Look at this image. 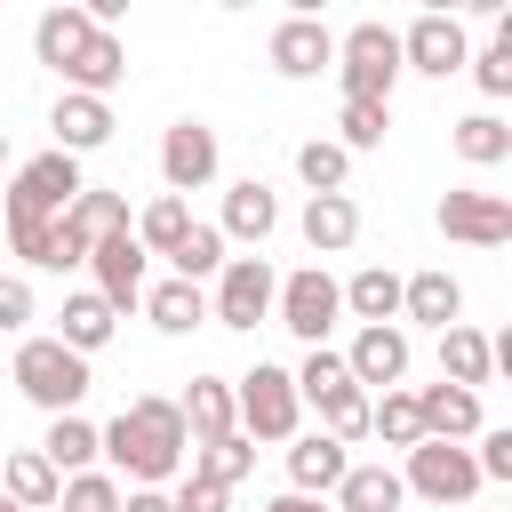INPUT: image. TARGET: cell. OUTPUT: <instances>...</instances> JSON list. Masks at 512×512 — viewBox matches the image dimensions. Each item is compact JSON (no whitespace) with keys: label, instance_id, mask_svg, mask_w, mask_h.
<instances>
[{"label":"cell","instance_id":"cell-1","mask_svg":"<svg viewBox=\"0 0 512 512\" xmlns=\"http://www.w3.org/2000/svg\"><path fill=\"white\" fill-rule=\"evenodd\" d=\"M96 456H104V464H112V480H128V488L184 480V456H192V440H184V416H176V400H160V392L128 400L112 424H96Z\"/></svg>","mask_w":512,"mask_h":512},{"label":"cell","instance_id":"cell-2","mask_svg":"<svg viewBox=\"0 0 512 512\" xmlns=\"http://www.w3.org/2000/svg\"><path fill=\"white\" fill-rule=\"evenodd\" d=\"M336 80H344V104H384L392 112V88H400V32L392 24H352L344 40H336V64H328Z\"/></svg>","mask_w":512,"mask_h":512},{"label":"cell","instance_id":"cell-3","mask_svg":"<svg viewBox=\"0 0 512 512\" xmlns=\"http://www.w3.org/2000/svg\"><path fill=\"white\" fill-rule=\"evenodd\" d=\"M88 384H96L88 360L64 352L56 336H24V344H16V392H24L32 408H48V416H80Z\"/></svg>","mask_w":512,"mask_h":512},{"label":"cell","instance_id":"cell-4","mask_svg":"<svg viewBox=\"0 0 512 512\" xmlns=\"http://www.w3.org/2000/svg\"><path fill=\"white\" fill-rule=\"evenodd\" d=\"M88 192V176H80V160L72 152H40V160H24L16 176H8V192H0V216H40V224H56L72 200Z\"/></svg>","mask_w":512,"mask_h":512},{"label":"cell","instance_id":"cell-5","mask_svg":"<svg viewBox=\"0 0 512 512\" xmlns=\"http://www.w3.org/2000/svg\"><path fill=\"white\" fill-rule=\"evenodd\" d=\"M232 416H240V432H248V440H296V424H304L296 376H288V368H272V360H256V368L232 384Z\"/></svg>","mask_w":512,"mask_h":512},{"label":"cell","instance_id":"cell-6","mask_svg":"<svg viewBox=\"0 0 512 512\" xmlns=\"http://www.w3.org/2000/svg\"><path fill=\"white\" fill-rule=\"evenodd\" d=\"M272 296H280V272H272L264 256H224L216 296H208V320L248 336V328H264V320H272Z\"/></svg>","mask_w":512,"mask_h":512},{"label":"cell","instance_id":"cell-7","mask_svg":"<svg viewBox=\"0 0 512 512\" xmlns=\"http://www.w3.org/2000/svg\"><path fill=\"white\" fill-rule=\"evenodd\" d=\"M400 488L408 496H424V504H472L480 496V472H472V448H456V440H416L408 448V464H400Z\"/></svg>","mask_w":512,"mask_h":512},{"label":"cell","instance_id":"cell-8","mask_svg":"<svg viewBox=\"0 0 512 512\" xmlns=\"http://www.w3.org/2000/svg\"><path fill=\"white\" fill-rule=\"evenodd\" d=\"M336 312H344V288H336V280H328L320 264L288 272V280H280V296H272V320H280L288 336H304V352H312V344H328Z\"/></svg>","mask_w":512,"mask_h":512},{"label":"cell","instance_id":"cell-9","mask_svg":"<svg viewBox=\"0 0 512 512\" xmlns=\"http://www.w3.org/2000/svg\"><path fill=\"white\" fill-rule=\"evenodd\" d=\"M472 64V40H464V24L456 16H440V8H424L408 32H400V72H424V80H448V72H464Z\"/></svg>","mask_w":512,"mask_h":512},{"label":"cell","instance_id":"cell-10","mask_svg":"<svg viewBox=\"0 0 512 512\" xmlns=\"http://www.w3.org/2000/svg\"><path fill=\"white\" fill-rule=\"evenodd\" d=\"M216 160H224V152H216V128H208V120H176V128L160 136V184H168L176 200H184V192H208V184H216Z\"/></svg>","mask_w":512,"mask_h":512},{"label":"cell","instance_id":"cell-11","mask_svg":"<svg viewBox=\"0 0 512 512\" xmlns=\"http://www.w3.org/2000/svg\"><path fill=\"white\" fill-rule=\"evenodd\" d=\"M440 232L464 240V248H504L512 240V200L504 192H440Z\"/></svg>","mask_w":512,"mask_h":512},{"label":"cell","instance_id":"cell-12","mask_svg":"<svg viewBox=\"0 0 512 512\" xmlns=\"http://www.w3.org/2000/svg\"><path fill=\"white\" fill-rule=\"evenodd\" d=\"M344 376L360 392H400V376H408V328H352Z\"/></svg>","mask_w":512,"mask_h":512},{"label":"cell","instance_id":"cell-13","mask_svg":"<svg viewBox=\"0 0 512 512\" xmlns=\"http://www.w3.org/2000/svg\"><path fill=\"white\" fill-rule=\"evenodd\" d=\"M144 264H152V256L136 248V232H112V240H96V248H88V272H96V296H104L112 312H128V304H144V288H152V280H144Z\"/></svg>","mask_w":512,"mask_h":512},{"label":"cell","instance_id":"cell-14","mask_svg":"<svg viewBox=\"0 0 512 512\" xmlns=\"http://www.w3.org/2000/svg\"><path fill=\"white\" fill-rule=\"evenodd\" d=\"M272 72L280 80H312V72H328L336 64V32L320 24V16H288V24H272Z\"/></svg>","mask_w":512,"mask_h":512},{"label":"cell","instance_id":"cell-15","mask_svg":"<svg viewBox=\"0 0 512 512\" xmlns=\"http://www.w3.org/2000/svg\"><path fill=\"white\" fill-rule=\"evenodd\" d=\"M216 232H224V248H232V240H240V248H264V240L280 232V200H272V184H264V176H240V184L224 192Z\"/></svg>","mask_w":512,"mask_h":512},{"label":"cell","instance_id":"cell-16","mask_svg":"<svg viewBox=\"0 0 512 512\" xmlns=\"http://www.w3.org/2000/svg\"><path fill=\"white\" fill-rule=\"evenodd\" d=\"M344 464H352V448L328 440V432H296V440H288V488H296V496H336Z\"/></svg>","mask_w":512,"mask_h":512},{"label":"cell","instance_id":"cell-17","mask_svg":"<svg viewBox=\"0 0 512 512\" xmlns=\"http://www.w3.org/2000/svg\"><path fill=\"white\" fill-rule=\"evenodd\" d=\"M296 232H304L312 256H344V248L360 240V208H352V192H312L304 216H296Z\"/></svg>","mask_w":512,"mask_h":512},{"label":"cell","instance_id":"cell-18","mask_svg":"<svg viewBox=\"0 0 512 512\" xmlns=\"http://www.w3.org/2000/svg\"><path fill=\"white\" fill-rule=\"evenodd\" d=\"M456 312H464V280L456 272H408L400 280V320H416V328H456Z\"/></svg>","mask_w":512,"mask_h":512},{"label":"cell","instance_id":"cell-19","mask_svg":"<svg viewBox=\"0 0 512 512\" xmlns=\"http://www.w3.org/2000/svg\"><path fill=\"white\" fill-rule=\"evenodd\" d=\"M176 416H184V440H192V448L240 432V416H232V384H224V376H192L184 400H176Z\"/></svg>","mask_w":512,"mask_h":512},{"label":"cell","instance_id":"cell-20","mask_svg":"<svg viewBox=\"0 0 512 512\" xmlns=\"http://www.w3.org/2000/svg\"><path fill=\"white\" fill-rule=\"evenodd\" d=\"M416 424H424V440H472L480 432V392H464V384H424L416 392Z\"/></svg>","mask_w":512,"mask_h":512},{"label":"cell","instance_id":"cell-21","mask_svg":"<svg viewBox=\"0 0 512 512\" xmlns=\"http://www.w3.org/2000/svg\"><path fill=\"white\" fill-rule=\"evenodd\" d=\"M48 128H56V152H96V144H112V104L104 96H56V112H48Z\"/></svg>","mask_w":512,"mask_h":512},{"label":"cell","instance_id":"cell-22","mask_svg":"<svg viewBox=\"0 0 512 512\" xmlns=\"http://www.w3.org/2000/svg\"><path fill=\"white\" fill-rule=\"evenodd\" d=\"M0 496H8L16 512H56V496H64V472H56L40 448H16V456L0 464Z\"/></svg>","mask_w":512,"mask_h":512},{"label":"cell","instance_id":"cell-23","mask_svg":"<svg viewBox=\"0 0 512 512\" xmlns=\"http://www.w3.org/2000/svg\"><path fill=\"white\" fill-rule=\"evenodd\" d=\"M128 80V48H120V32H88V48L64 64V88L72 96H112Z\"/></svg>","mask_w":512,"mask_h":512},{"label":"cell","instance_id":"cell-24","mask_svg":"<svg viewBox=\"0 0 512 512\" xmlns=\"http://www.w3.org/2000/svg\"><path fill=\"white\" fill-rule=\"evenodd\" d=\"M344 288V312L360 320V328H400V272H384V264H360L352 280H336Z\"/></svg>","mask_w":512,"mask_h":512},{"label":"cell","instance_id":"cell-25","mask_svg":"<svg viewBox=\"0 0 512 512\" xmlns=\"http://www.w3.org/2000/svg\"><path fill=\"white\" fill-rule=\"evenodd\" d=\"M112 328H120V312H112L96 288L64 296V312H56V344H64V352H80V360H88V352H104V344H112Z\"/></svg>","mask_w":512,"mask_h":512},{"label":"cell","instance_id":"cell-26","mask_svg":"<svg viewBox=\"0 0 512 512\" xmlns=\"http://www.w3.org/2000/svg\"><path fill=\"white\" fill-rule=\"evenodd\" d=\"M88 32H96V24H88V8H72V0H64V8H40V24H32V56H40L48 72H64V64L88 48Z\"/></svg>","mask_w":512,"mask_h":512},{"label":"cell","instance_id":"cell-27","mask_svg":"<svg viewBox=\"0 0 512 512\" xmlns=\"http://www.w3.org/2000/svg\"><path fill=\"white\" fill-rule=\"evenodd\" d=\"M496 376V352H488V336L480 328H440V384H464V392H480Z\"/></svg>","mask_w":512,"mask_h":512},{"label":"cell","instance_id":"cell-28","mask_svg":"<svg viewBox=\"0 0 512 512\" xmlns=\"http://www.w3.org/2000/svg\"><path fill=\"white\" fill-rule=\"evenodd\" d=\"M400 504H408V488H400L392 464H344V480H336V512H400Z\"/></svg>","mask_w":512,"mask_h":512},{"label":"cell","instance_id":"cell-29","mask_svg":"<svg viewBox=\"0 0 512 512\" xmlns=\"http://www.w3.org/2000/svg\"><path fill=\"white\" fill-rule=\"evenodd\" d=\"M448 144H456L464 168H496V160H512V128H504L496 112H464V120L448 128Z\"/></svg>","mask_w":512,"mask_h":512},{"label":"cell","instance_id":"cell-30","mask_svg":"<svg viewBox=\"0 0 512 512\" xmlns=\"http://www.w3.org/2000/svg\"><path fill=\"white\" fill-rule=\"evenodd\" d=\"M192 224H200V216H192V200L160 192V200H152V208H144V216H136L128 232H136V248H144V256H176V240H184Z\"/></svg>","mask_w":512,"mask_h":512},{"label":"cell","instance_id":"cell-31","mask_svg":"<svg viewBox=\"0 0 512 512\" xmlns=\"http://www.w3.org/2000/svg\"><path fill=\"white\" fill-rule=\"evenodd\" d=\"M144 312H152L160 336H192V328L208 320V296H200L192 280H160V288H144Z\"/></svg>","mask_w":512,"mask_h":512},{"label":"cell","instance_id":"cell-32","mask_svg":"<svg viewBox=\"0 0 512 512\" xmlns=\"http://www.w3.org/2000/svg\"><path fill=\"white\" fill-rule=\"evenodd\" d=\"M40 456H48L64 480H72V472H96V424H88V416H48Z\"/></svg>","mask_w":512,"mask_h":512},{"label":"cell","instance_id":"cell-33","mask_svg":"<svg viewBox=\"0 0 512 512\" xmlns=\"http://www.w3.org/2000/svg\"><path fill=\"white\" fill-rule=\"evenodd\" d=\"M192 472H200V480H216V488H240V480L256 472V440H248V432H224V440L192 448Z\"/></svg>","mask_w":512,"mask_h":512},{"label":"cell","instance_id":"cell-34","mask_svg":"<svg viewBox=\"0 0 512 512\" xmlns=\"http://www.w3.org/2000/svg\"><path fill=\"white\" fill-rule=\"evenodd\" d=\"M312 408H320V432H328V440H344V448L368 440V392H360V384H336V392H320Z\"/></svg>","mask_w":512,"mask_h":512},{"label":"cell","instance_id":"cell-35","mask_svg":"<svg viewBox=\"0 0 512 512\" xmlns=\"http://www.w3.org/2000/svg\"><path fill=\"white\" fill-rule=\"evenodd\" d=\"M368 432L384 440V448H416L424 440V424H416V392H384V400H368Z\"/></svg>","mask_w":512,"mask_h":512},{"label":"cell","instance_id":"cell-36","mask_svg":"<svg viewBox=\"0 0 512 512\" xmlns=\"http://www.w3.org/2000/svg\"><path fill=\"white\" fill-rule=\"evenodd\" d=\"M296 176H304L312 192H344V176H352V152H344L336 136H312V144H296Z\"/></svg>","mask_w":512,"mask_h":512},{"label":"cell","instance_id":"cell-37","mask_svg":"<svg viewBox=\"0 0 512 512\" xmlns=\"http://www.w3.org/2000/svg\"><path fill=\"white\" fill-rule=\"evenodd\" d=\"M168 264H176V280H192V288H200V280H216V272H224V232H216V224H192V232L176 240V256H168Z\"/></svg>","mask_w":512,"mask_h":512},{"label":"cell","instance_id":"cell-38","mask_svg":"<svg viewBox=\"0 0 512 512\" xmlns=\"http://www.w3.org/2000/svg\"><path fill=\"white\" fill-rule=\"evenodd\" d=\"M120 496H128V488H120L112 472H72L64 496H56V512H120Z\"/></svg>","mask_w":512,"mask_h":512},{"label":"cell","instance_id":"cell-39","mask_svg":"<svg viewBox=\"0 0 512 512\" xmlns=\"http://www.w3.org/2000/svg\"><path fill=\"white\" fill-rule=\"evenodd\" d=\"M336 128H344V136H336L344 152H376V144H384V128H392V112H384V104H344V112H336Z\"/></svg>","mask_w":512,"mask_h":512},{"label":"cell","instance_id":"cell-40","mask_svg":"<svg viewBox=\"0 0 512 512\" xmlns=\"http://www.w3.org/2000/svg\"><path fill=\"white\" fill-rule=\"evenodd\" d=\"M8 248L24 264H40V272H64L56 264V224H40V216H8Z\"/></svg>","mask_w":512,"mask_h":512},{"label":"cell","instance_id":"cell-41","mask_svg":"<svg viewBox=\"0 0 512 512\" xmlns=\"http://www.w3.org/2000/svg\"><path fill=\"white\" fill-rule=\"evenodd\" d=\"M472 80H480V96H512V24L472 56Z\"/></svg>","mask_w":512,"mask_h":512},{"label":"cell","instance_id":"cell-42","mask_svg":"<svg viewBox=\"0 0 512 512\" xmlns=\"http://www.w3.org/2000/svg\"><path fill=\"white\" fill-rule=\"evenodd\" d=\"M472 472H480V488H488V480H512V432H480Z\"/></svg>","mask_w":512,"mask_h":512},{"label":"cell","instance_id":"cell-43","mask_svg":"<svg viewBox=\"0 0 512 512\" xmlns=\"http://www.w3.org/2000/svg\"><path fill=\"white\" fill-rule=\"evenodd\" d=\"M168 504H176V512H224V504H232V488H216V480H200V472H184Z\"/></svg>","mask_w":512,"mask_h":512},{"label":"cell","instance_id":"cell-44","mask_svg":"<svg viewBox=\"0 0 512 512\" xmlns=\"http://www.w3.org/2000/svg\"><path fill=\"white\" fill-rule=\"evenodd\" d=\"M24 320H32V288L16 272H0V328H24Z\"/></svg>","mask_w":512,"mask_h":512},{"label":"cell","instance_id":"cell-45","mask_svg":"<svg viewBox=\"0 0 512 512\" xmlns=\"http://www.w3.org/2000/svg\"><path fill=\"white\" fill-rule=\"evenodd\" d=\"M120 512H176V504H168V488H128Z\"/></svg>","mask_w":512,"mask_h":512},{"label":"cell","instance_id":"cell-46","mask_svg":"<svg viewBox=\"0 0 512 512\" xmlns=\"http://www.w3.org/2000/svg\"><path fill=\"white\" fill-rule=\"evenodd\" d=\"M264 512H328V504H320V496H296V488H288V496H272Z\"/></svg>","mask_w":512,"mask_h":512},{"label":"cell","instance_id":"cell-47","mask_svg":"<svg viewBox=\"0 0 512 512\" xmlns=\"http://www.w3.org/2000/svg\"><path fill=\"white\" fill-rule=\"evenodd\" d=\"M0 168H8V136H0Z\"/></svg>","mask_w":512,"mask_h":512},{"label":"cell","instance_id":"cell-48","mask_svg":"<svg viewBox=\"0 0 512 512\" xmlns=\"http://www.w3.org/2000/svg\"><path fill=\"white\" fill-rule=\"evenodd\" d=\"M0 512H16V504H8V496H0Z\"/></svg>","mask_w":512,"mask_h":512}]
</instances>
